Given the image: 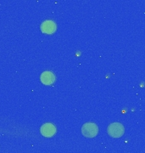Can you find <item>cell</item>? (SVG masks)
Instances as JSON below:
<instances>
[{
	"instance_id": "6da1fadb",
	"label": "cell",
	"mask_w": 145,
	"mask_h": 153,
	"mask_svg": "<svg viewBox=\"0 0 145 153\" xmlns=\"http://www.w3.org/2000/svg\"><path fill=\"white\" fill-rule=\"evenodd\" d=\"M98 133V126L93 123H87L81 127V134L87 138H93Z\"/></svg>"
},
{
	"instance_id": "7a4b0ae2",
	"label": "cell",
	"mask_w": 145,
	"mask_h": 153,
	"mask_svg": "<svg viewBox=\"0 0 145 153\" xmlns=\"http://www.w3.org/2000/svg\"><path fill=\"white\" fill-rule=\"evenodd\" d=\"M124 127L120 123H113L108 127V134L113 138H120L124 134Z\"/></svg>"
},
{
	"instance_id": "3957f363",
	"label": "cell",
	"mask_w": 145,
	"mask_h": 153,
	"mask_svg": "<svg viewBox=\"0 0 145 153\" xmlns=\"http://www.w3.org/2000/svg\"><path fill=\"white\" fill-rule=\"evenodd\" d=\"M40 132L44 137H52L56 133V127L52 123H45L41 127Z\"/></svg>"
},
{
	"instance_id": "277c9868",
	"label": "cell",
	"mask_w": 145,
	"mask_h": 153,
	"mask_svg": "<svg viewBox=\"0 0 145 153\" xmlns=\"http://www.w3.org/2000/svg\"><path fill=\"white\" fill-rule=\"evenodd\" d=\"M41 82H43L44 85H51L55 82V76L52 71H44L42 73V75L40 76Z\"/></svg>"
},
{
	"instance_id": "5b68a950",
	"label": "cell",
	"mask_w": 145,
	"mask_h": 153,
	"mask_svg": "<svg viewBox=\"0 0 145 153\" xmlns=\"http://www.w3.org/2000/svg\"><path fill=\"white\" fill-rule=\"evenodd\" d=\"M41 30L45 34H52L56 31V24L53 21H45L41 25Z\"/></svg>"
}]
</instances>
